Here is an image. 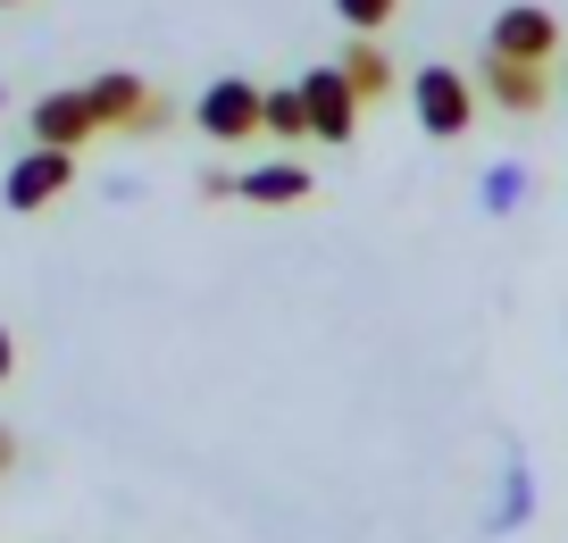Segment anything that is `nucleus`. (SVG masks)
Masks as SVG:
<instances>
[{
  "label": "nucleus",
  "mask_w": 568,
  "mask_h": 543,
  "mask_svg": "<svg viewBox=\"0 0 568 543\" xmlns=\"http://www.w3.org/2000/svg\"><path fill=\"white\" fill-rule=\"evenodd\" d=\"M193 125L217 142V151H234V142H260V84H251V76H217V84L193 101Z\"/></svg>",
  "instance_id": "nucleus-4"
},
{
  "label": "nucleus",
  "mask_w": 568,
  "mask_h": 543,
  "mask_svg": "<svg viewBox=\"0 0 568 543\" xmlns=\"http://www.w3.org/2000/svg\"><path fill=\"white\" fill-rule=\"evenodd\" d=\"M302 109H310V142H352L368 101L352 92V76H343V68H310L302 76Z\"/></svg>",
  "instance_id": "nucleus-6"
},
{
  "label": "nucleus",
  "mask_w": 568,
  "mask_h": 543,
  "mask_svg": "<svg viewBox=\"0 0 568 543\" xmlns=\"http://www.w3.org/2000/svg\"><path fill=\"white\" fill-rule=\"evenodd\" d=\"M335 68L352 76V92H359V101H385V92H393V59L376 51V34H352V42H343V59H335Z\"/></svg>",
  "instance_id": "nucleus-10"
},
{
  "label": "nucleus",
  "mask_w": 568,
  "mask_h": 543,
  "mask_svg": "<svg viewBox=\"0 0 568 543\" xmlns=\"http://www.w3.org/2000/svg\"><path fill=\"white\" fill-rule=\"evenodd\" d=\"M84 101H92V118H101V134H142L151 84H142V76H125V68H109V76H92V84H84Z\"/></svg>",
  "instance_id": "nucleus-8"
},
{
  "label": "nucleus",
  "mask_w": 568,
  "mask_h": 543,
  "mask_svg": "<svg viewBox=\"0 0 568 543\" xmlns=\"http://www.w3.org/2000/svg\"><path fill=\"white\" fill-rule=\"evenodd\" d=\"M518 201H527V168H518V159H501V168H485V210H494V218H510Z\"/></svg>",
  "instance_id": "nucleus-12"
},
{
  "label": "nucleus",
  "mask_w": 568,
  "mask_h": 543,
  "mask_svg": "<svg viewBox=\"0 0 568 543\" xmlns=\"http://www.w3.org/2000/svg\"><path fill=\"white\" fill-rule=\"evenodd\" d=\"M335 18L352 26V34H385V26L402 18V0H335Z\"/></svg>",
  "instance_id": "nucleus-13"
},
{
  "label": "nucleus",
  "mask_w": 568,
  "mask_h": 543,
  "mask_svg": "<svg viewBox=\"0 0 568 543\" xmlns=\"http://www.w3.org/2000/svg\"><path fill=\"white\" fill-rule=\"evenodd\" d=\"M0 109H9V92H0Z\"/></svg>",
  "instance_id": "nucleus-18"
},
{
  "label": "nucleus",
  "mask_w": 568,
  "mask_h": 543,
  "mask_svg": "<svg viewBox=\"0 0 568 543\" xmlns=\"http://www.w3.org/2000/svg\"><path fill=\"white\" fill-rule=\"evenodd\" d=\"M234 201H251V210H293V201H310V168L302 159H260V168L234 175Z\"/></svg>",
  "instance_id": "nucleus-9"
},
{
  "label": "nucleus",
  "mask_w": 568,
  "mask_h": 543,
  "mask_svg": "<svg viewBox=\"0 0 568 543\" xmlns=\"http://www.w3.org/2000/svg\"><path fill=\"white\" fill-rule=\"evenodd\" d=\"M0 9H18V0H0Z\"/></svg>",
  "instance_id": "nucleus-17"
},
{
  "label": "nucleus",
  "mask_w": 568,
  "mask_h": 543,
  "mask_svg": "<svg viewBox=\"0 0 568 543\" xmlns=\"http://www.w3.org/2000/svg\"><path fill=\"white\" fill-rule=\"evenodd\" d=\"M409 109H418V134L460 142L468 125H477V76H460V68H418V76H409Z\"/></svg>",
  "instance_id": "nucleus-2"
},
{
  "label": "nucleus",
  "mask_w": 568,
  "mask_h": 543,
  "mask_svg": "<svg viewBox=\"0 0 568 543\" xmlns=\"http://www.w3.org/2000/svg\"><path fill=\"white\" fill-rule=\"evenodd\" d=\"M477 101H494L501 118H544V109H551V68H527V59L485 51V68H477Z\"/></svg>",
  "instance_id": "nucleus-5"
},
{
  "label": "nucleus",
  "mask_w": 568,
  "mask_h": 543,
  "mask_svg": "<svg viewBox=\"0 0 568 543\" xmlns=\"http://www.w3.org/2000/svg\"><path fill=\"white\" fill-rule=\"evenodd\" d=\"M75 159H84V151L26 142V151L9 159V175H0V201H9L18 218H34V210H51V201H68V193H75Z\"/></svg>",
  "instance_id": "nucleus-1"
},
{
  "label": "nucleus",
  "mask_w": 568,
  "mask_h": 543,
  "mask_svg": "<svg viewBox=\"0 0 568 543\" xmlns=\"http://www.w3.org/2000/svg\"><path fill=\"white\" fill-rule=\"evenodd\" d=\"M560 84H568V51H560Z\"/></svg>",
  "instance_id": "nucleus-16"
},
{
  "label": "nucleus",
  "mask_w": 568,
  "mask_h": 543,
  "mask_svg": "<svg viewBox=\"0 0 568 543\" xmlns=\"http://www.w3.org/2000/svg\"><path fill=\"white\" fill-rule=\"evenodd\" d=\"M9 376H18V334L0 326V385H9Z\"/></svg>",
  "instance_id": "nucleus-14"
},
{
  "label": "nucleus",
  "mask_w": 568,
  "mask_h": 543,
  "mask_svg": "<svg viewBox=\"0 0 568 543\" xmlns=\"http://www.w3.org/2000/svg\"><path fill=\"white\" fill-rule=\"evenodd\" d=\"M485 51L527 59V68H560L568 34H560V18H551L544 0H510V9H494V26H485Z\"/></svg>",
  "instance_id": "nucleus-3"
},
{
  "label": "nucleus",
  "mask_w": 568,
  "mask_h": 543,
  "mask_svg": "<svg viewBox=\"0 0 568 543\" xmlns=\"http://www.w3.org/2000/svg\"><path fill=\"white\" fill-rule=\"evenodd\" d=\"M260 134L267 142H310V109H302V84H276V92H260Z\"/></svg>",
  "instance_id": "nucleus-11"
},
{
  "label": "nucleus",
  "mask_w": 568,
  "mask_h": 543,
  "mask_svg": "<svg viewBox=\"0 0 568 543\" xmlns=\"http://www.w3.org/2000/svg\"><path fill=\"white\" fill-rule=\"evenodd\" d=\"M18 469V426H0V476Z\"/></svg>",
  "instance_id": "nucleus-15"
},
{
  "label": "nucleus",
  "mask_w": 568,
  "mask_h": 543,
  "mask_svg": "<svg viewBox=\"0 0 568 543\" xmlns=\"http://www.w3.org/2000/svg\"><path fill=\"white\" fill-rule=\"evenodd\" d=\"M26 134L51 142V151H84V142L101 134V118H92L84 84H59V92H42V101L26 109Z\"/></svg>",
  "instance_id": "nucleus-7"
}]
</instances>
